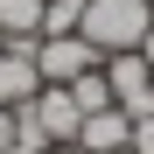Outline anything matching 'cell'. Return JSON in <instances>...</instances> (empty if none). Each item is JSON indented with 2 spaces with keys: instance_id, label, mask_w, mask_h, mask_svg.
Listing matches in <instances>:
<instances>
[{
  "instance_id": "1",
  "label": "cell",
  "mask_w": 154,
  "mask_h": 154,
  "mask_svg": "<svg viewBox=\"0 0 154 154\" xmlns=\"http://www.w3.org/2000/svg\"><path fill=\"white\" fill-rule=\"evenodd\" d=\"M154 28V7L147 0H84V35L98 56H119V49H140V35Z\"/></svg>"
},
{
  "instance_id": "2",
  "label": "cell",
  "mask_w": 154,
  "mask_h": 154,
  "mask_svg": "<svg viewBox=\"0 0 154 154\" xmlns=\"http://www.w3.org/2000/svg\"><path fill=\"white\" fill-rule=\"evenodd\" d=\"M105 84H112V105H119L126 119L154 112V70H147V56H140V49H119V56H105Z\"/></svg>"
},
{
  "instance_id": "3",
  "label": "cell",
  "mask_w": 154,
  "mask_h": 154,
  "mask_svg": "<svg viewBox=\"0 0 154 154\" xmlns=\"http://www.w3.org/2000/svg\"><path fill=\"white\" fill-rule=\"evenodd\" d=\"M105 56L84 42V35H42L35 42V70H42V84H70V77H84V70H98Z\"/></svg>"
},
{
  "instance_id": "4",
  "label": "cell",
  "mask_w": 154,
  "mask_h": 154,
  "mask_svg": "<svg viewBox=\"0 0 154 154\" xmlns=\"http://www.w3.org/2000/svg\"><path fill=\"white\" fill-rule=\"evenodd\" d=\"M35 91H42V70H35V49H28V42H7V49H0V112L28 105Z\"/></svg>"
},
{
  "instance_id": "5",
  "label": "cell",
  "mask_w": 154,
  "mask_h": 154,
  "mask_svg": "<svg viewBox=\"0 0 154 154\" xmlns=\"http://www.w3.org/2000/svg\"><path fill=\"white\" fill-rule=\"evenodd\" d=\"M35 119H42L49 147H70V140H77V126H84V112H77L70 84H42V91H35Z\"/></svg>"
},
{
  "instance_id": "6",
  "label": "cell",
  "mask_w": 154,
  "mask_h": 154,
  "mask_svg": "<svg viewBox=\"0 0 154 154\" xmlns=\"http://www.w3.org/2000/svg\"><path fill=\"white\" fill-rule=\"evenodd\" d=\"M126 140H133V119H126L119 105H105V112H91L84 126H77V140H70V147H91V154H119Z\"/></svg>"
},
{
  "instance_id": "7",
  "label": "cell",
  "mask_w": 154,
  "mask_h": 154,
  "mask_svg": "<svg viewBox=\"0 0 154 154\" xmlns=\"http://www.w3.org/2000/svg\"><path fill=\"white\" fill-rule=\"evenodd\" d=\"M0 42H42V0H0Z\"/></svg>"
},
{
  "instance_id": "8",
  "label": "cell",
  "mask_w": 154,
  "mask_h": 154,
  "mask_svg": "<svg viewBox=\"0 0 154 154\" xmlns=\"http://www.w3.org/2000/svg\"><path fill=\"white\" fill-rule=\"evenodd\" d=\"M70 98H77V112H105L112 105V84H105V63H98V70H84V77H70Z\"/></svg>"
},
{
  "instance_id": "9",
  "label": "cell",
  "mask_w": 154,
  "mask_h": 154,
  "mask_svg": "<svg viewBox=\"0 0 154 154\" xmlns=\"http://www.w3.org/2000/svg\"><path fill=\"white\" fill-rule=\"evenodd\" d=\"M84 28V0H42V35H77Z\"/></svg>"
},
{
  "instance_id": "10",
  "label": "cell",
  "mask_w": 154,
  "mask_h": 154,
  "mask_svg": "<svg viewBox=\"0 0 154 154\" xmlns=\"http://www.w3.org/2000/svg\"><path fill=\"white\" fill-rule=\"evenodd\" d=\"M126 147H133V154H154V112L133 119V140H126Z\"/></svg>"
},
{
  "instance_id": "11",
  "label": "cell",
  "mask_w": 154,
  "mask_h": 154,
  "mask_svg": "<svg viewBox=\"0 0 154 154\" xmlns=\"http://www.w3.org/2000/svg\"><path fill=\"white\" fill-rule=\"evenodd\" d=\"M14 147V112H0V154Z\"/></svg>"
},
{
  "instance_id": "12",
  "label": "cell",
  "mask_w": 154,
  "mask_h": 154,
  "mask_svg": "<svg viewBox=\"0 0 154 154\" xmlns=\"http://www.w3.org/2000/svg\"><path fill=\"white\" fill-rule=\"evenodd\" d=\"M140 56H147V70H154V28H147V35H140Z\"/></svg>"
},
{
  "instance_id": "13",
  "label": "cell",
  "mask_w": 154,
  "mask_h": 154,
  "mask_svg": "<svg viewBox=\"0 0 154 154\" xmlns=\"http://www.w3.org/2000/svg\"><path fill=\"white\" fill-rule=\"evenodd\" d=\"M63 154H91V147H63Z\"/></svg>"
},
{
  "instance_id": "14",
  "label": "cell",
  "mask_w": 154,
  "mask_h": 154,
  "mask_svg": "<svg viewBox=\"0 0 154 154\" xmlns=\"http://www.w3.org/2000/svg\"><path fill=\"white\" fill-rule=\"evenodd\" d=\"M42 154H63V147H42Z\"/></svg>"
},
{
  "instance_id": "15",
  "label": "cell",
  "mask_w": 154,
  "mask_h": 154,
  "mask_svg": "<svg viewBox=\"0 0 154 154\" xmlns=\"http://www.w3.org/2000/svg\"><path fill=\"white\" fill-rule=\"evenodd\" d=\"M147 7H154V0H147Z\"/></svg>"
},
{
  "instance_id": "16",
  "label": "cell",
  "mask_w": 154,
  "mask_h": 154,
  "mask_svg": "<svg viewBox=\"0 0 154 154\" xmlns=\"http://www.w3.org/2000/svg\"><path fill=\"white\" fill-rule=\"evenodd\" d=\"M0 49H7V42H0Z\"/></svg>"
},
{
  "instance_id": "17",
  "label": "cell",
  "mask_w": 154,
  "mask_h": 154,
  "mask_svg": "<svg viewBox=\"0 0 154 154\" xmlns=\"http://www.w3.org/2000/svg\"><path fill=\"white\" fill-rule=\"evenodd\" d=\"M7 154H14V147H7Z\"/></svg>"
}]
</instances>
